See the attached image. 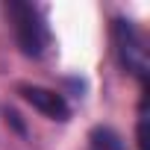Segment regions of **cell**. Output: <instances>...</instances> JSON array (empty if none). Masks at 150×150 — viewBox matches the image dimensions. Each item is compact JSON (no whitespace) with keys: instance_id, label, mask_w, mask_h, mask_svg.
I'll list each match as a JSON object with an SVG mask.
<instances>
[{"instance_id":"obj_2","label":"cell","mask_w":150,"mask_h":150,"mask_svg":"<svg viewBox=\"0 0 150 150\" xmlns=\"http://www.w3.org/2000/svg\"><path fill=\"white\" fill-rule=\"evenodd\" d=\"M112 44H115V56L121 62L124 71H129L135 80H147V71H150V56L144 47V38L138 35V30L129 21H112Z\"/></svg>"},{"instance_id":"obj_1","label":"cell","mask_w":150,"mask_h":150,"mask_svg":"<svg viewBox=\"0 0 150 150\" xmlns=\"http://www.w3.org/2000/svg\"><path fill=\"white\" fill-rule=\"evenodd\" d=\"M6 15L12 21V33H15V41L21 47L24 56H44L47 44H50V30H47V21L41 15L38 6L33 3H24V0H9L6 3Z\"/></svg>"},{"instance_id":"obj_4","label":"cell","mask_w":150,"mask_h":150,"mask_svg":"<svg viewBox=\"0 0 150 150\" xmlns=\"http://www.w3.org/2000/svg\"><path fill=\"white\" fill-rule=\"evenodd\" d=\"M88 150H124L121 138L115 129L109 127H94L91 135H88Z\"/></svg>"},{"instance_id":"obj_3","label":"cell","mask_w":150,"mask_h":150,"mask_svg":"<svg viewBox=\"0 0 150 150\" xmlns=\"http://www.w3.org/2000/svg\"><path fill=\"white\" fill-rule=\"evenodd\" d=\"M18 94H21L33 109H38L41 115H47V118H53V121H68V115H71V109H68L65 97H62L59 91H53V88H41V86H21V88H18Z\"/></svg>"}]
</instances>
